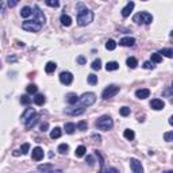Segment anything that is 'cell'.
Listing matches in <instances>:
<instances>
[{
	"label": "cell",
	"mask_w": 173,
	"mask_h": 173,
	"mask_svg": "<svg viewBox=\"0 0 173 173\" xmlns=\"http://www.w3.org/2000/svg\"><path fill=\"white\" fill-rule=\"evenodd\" d=\"M18 3H19V2H18V0H10V2H8L7 4H8V7H15V6H18Z\"/></svg>",
	"instance_id": "c3c4849f"
},
{
	"label": "cell",
	"mask_w": 173,
	"mask_h": 173,
	"mask_svg": "<svg viewBox=\"0 0 173 173\" xmlns=\"http://www.w3.org/2000/svg\"><path fill=\"white\" fill-rule=\"evenodd\" d=\"M26 91H27V93H30V95H33V93H37V91H38V87L35 85V84H29L26 87Z\"/></svg>",
	"instance_id": "f546056e"
},
{
	"label": "cell",
	"mask_w": 173,
	"mask_h": 173,
	"mask_svg": "<svg viewBox=\"0 0 173 173\" xmlns=\"http://www.w3.org/2000/svg\"><path fill=\"white\" fill-rule=\"evenodd\" d=\"M66 102H68V104H70V106H75V104H77V102H79V96H77L75 92H70L66 95Z\"/></svg>",
	"instance_id": "e0dca14e"
},
{
	"label": "cell",
	"mask_w": 173,
	"mask_h": 173,
	"mask_svg": "<svg viewBox=\"0 0 173 173\" xmlns=\"http://www.w3.org/2000/svg\"><path fill=\"white\" fill-rule=\"evenodd\" d=\"M43 157H45V153H43V150L41 149L39 146H37V148L33 149V154H31V158H33L34 161H41Z\"/></svg>",
	"instance_id": "7c38bea8"
},
{
	"label": "cell",
	"mask_w": 173,
	"mask_h": 173,
	"mask_svg": "<svg viewBox=\"0 0 173 173\" xmlns=\"http://www.w3.org/2000/svg\"><path fill=\"white\" fill-rule=\"evenodd\" d=\"M46 4H47L49 7H54V8H56V7L60 6V2H58V0H46Z\"/></svg>",
	"instance_id": "60d3db41"
},
{
	"label": "cell",
	"mask_w": 173,
	"mask_h": 173,
	"mask_svg": "<svg viewBox=\"0 0 173 173\" xmlns=\"http://www.w3.org/2000/svg\"><path fill=\"white\" fill-rule=\"evenodd\" d=\"M172 123H173V118L170 116V118H169V125H172Z\"/></svg>",
	"instance_id": "11a10c76"
},
{
	"label": "cell",
	"mask_w": 173,
	"mask_h": 173,
	"mask_svg": "<svg viewBox=\"0 0 173 173\" xmlns=\"http://www.w3.org/2000/svg\"><path fill=\"white\" fill-rule=\"evenodd\" d=\"M58 152H60L61 154H66L68 152H69V145H66V143H61L60 146H58Z\"/></svg>",
	"instance_id": "836d02e7"
},
{
	"label": "cell",
	"mask_w": 173,
	"mask_h": 173,
	"mask_svg": "<svg viewBox=\"0 0 173 173\" xmlns=\"http://www.w3.org/2000/svg\"><path fill=\"white\" fill-rule=\"evenodd\" d=\"M119 91H120L119 87L115 85V84H111V85H108L107 88H104V91L102 92V98L104 100H108V99H111V98L115 96Z\"/></svg>",
	"instance_id": "8992f818"
},
{
	"label": "cell",
	"mask_w": 173,
	"mask_h": 173,
	"mask_svg": "<svg viewBox=\"0 0 173 173\" xmlns=\"http://www.w3.org/2000/svg\"><path fill=\"white\" fill-rule=\"evenodd\" d=\"M133 20L137 25H150L153 22V16L149 12H138L133 16Z\"/></svg>",
	"instance_id": "3957f363"
},
{
	"label": "cell",
	"mask_w": 173,
	"mask_h": 173,
	"mask_svg": "<svg viewBox=\"0 0 173 173\" xmlns=\"http://www.w3.org/2000/svg\"><path fill=\"white\" fill-rule=\"evenodd\" d=\"M80 103L83 107H89L92 106V104L96 102V95H95L93 92H87V93H83L81 96L79 98Z\"/></svg>",
	"instance_id": "277c9868"
},
{
	"label": "cell",
	"mask_w": 173,
	"mask_h": 173,
	"mask_svg": "<svg viewBox=\"0 0 173 173\" xmlns=\"http://www.w3.org/2000/svg\"><path fill=\"white\" fill-rule=\"evenodd\" d=\"M143 68H145V69H153L154 65L150 61H146V62H143Z\"/></svg>",
	"instance_id": "bcb514c9"
},
{
	"label": "cell",
	"mask_w": 173,
	"mask_h": 173,
	"mask_svg": "<svg viewBox=\"0 0 173 173\" xmlns=\"http://www.w3.org/2000/svg\"><path fill=\"white\" fill-rule=\"evenodd\" d=\"M164 138H165L166 142H172L173 141V131H168V133L164 134Z\"/></svg>",
	"instance_id": "b9f144b4"
},
{
	"label": "cell",
	"mask_w": 173,
	"mask_h": 173,
	"mask_svg": "<svg viewBox=\"0 0 173 173\" xmlns=\"http://www.w3.org/2000/svg\"><path fill=\"white\" fill-rule=\"evenodd\" d=\"M93 20V12L88 10V8H83V10L79 11V15H77V25L84 27V26H88L91 22Z\"/></svg>",
	"instance_id": "6da1fadb"
},
{
	"label": "cell",
	"mask_w": 173,
	"mask_h": 173,
	"mask_svg": "<svg viewBox=\"0 0 173 173\" xmlns=\"http://www.w3.org/2000/svg\"><path fill=\"white\" fill-rule=\"evenodd\" d=\"M130 168L133 173H143V166L139 160L137 158H130Z\"/></svg>",
	"instance_id": "9c48e42d"
},
{
	"label": "cell",
	"mask_w": 173,
	"mask_h": 173,
	"mask_svg": "<svg viewBox=\"0 0 173 173\" xmlns=\"http://www.w3.org/2000/svg\"><path fill=\"white\" fill-rule=\"evenodd\" d=\"M31 14H33V10L29 7V6H25L23 8H22V11H20V15L22 18H29Z\"/></svg>",
	"instance_id": "83f0119b"
},
{
	"label": "cell",
	"mask_w": 173,
	"mask_h": 173,
	"mask_svg": "<svg viewBox=\"0 0 173 173\" xmlns=\"http://www.w3.org/2000/svg\"><path fill=\"white\" fill-rule=\"evenodd\" d=\"M106 69H107L108 72L116 70V69H119V64H118L116 61H110V62L106 64Z\"/></svg>",
	"instance_id": "cb8c5ba5"
},
{
	"label": "cell",
	"mask_w": 173,
	"mask_h": 173,
	"mask_svg": "<svg viewBox=\"0 0 173 173\" xmlns=\"http://www.w3.org/2000/svg\"><path fill=\"white\" fill-rule=\"evenodd\" d=\"M60 81L65 85H70L73 83V75H72L70 72H62L60 75Z\"/></svg>",
	"instance_id": "30bf717a"
},
{
	"label": "cell",
	"mask_w": 173,
	"mask_h": 173,
	"mask_svg": "<svg viewBox=\"0 0 173 173\" xmlns=\"http://www.w3.org/2000/svg\"><path fill=\"white\" fill-rule=\"evenodd\" d=\"M33 100L37 106H43V104L46 103V98H45V95H42V93H37Z\"/></svg>",
	"instance_id": "d6986e66"
},
{
	"label": "cell",
	"mask_w": 173,
	"mask_h": 173,
	"mask_svg": "<svg viewBox=\"0 0 173 173\" xmlns=\"http://www.w3.org/2000/svg\"><path fill=\"white\" fill-rule=\"evenodd\" d=\"M158 54H160V56H165V57H168V58H172V57H173V50H172L170 47L161 49L160 52H158Z\"/></svg>",
	"instance_id": "4316f807"
},
{
	"label": "cell",
	"mask_w": 173,
	"mask_h": 173,
	"mask_svg": "<svg viewBox=\"0 0 173 173\" xmlns=\"http://www.w3.org/2000/svg\"><path fill=\"white\" fill-rule=\"evenodd\" d=\"M57 69V64L56 62H53V61H49L46 65H45V72H46L47 75H50V73H53L54 70Z\"/></svg>",
	"instance_id": "ffe728a7"
},
{
	"label": "cell",
	"mask_w": 173,
	"mask_h": 173,
	"mask_svg": "<svg viewBox=\"0 0 173 173\" xmlns=\"http://www.w3.org/2000/svg\"><path fill=\"white\" fill-rule=\"evenodd\" d=\"M29 150H30V143H23V145H22V148H20V153L22 154H27V153H29Z\"/></svg>",
	"instance_id": "7bdbcfd3"
},
{
	"label": "cell",
	"mask_w": 173,
	"mask_h": 173,
	"mask_svg": "<svg viewBox=\"0 0 173 173\" xmlns=\"http://www.w3.org/2000/svg\"><path fill=\"white\" fill-rule=\"evenodd\" d=\"M150 107H152L153 110H156V111H160V110H164L165 103H164L161 99H153L152 102H150Z\"/></svg>",
	"instance_id": "4fadbf2b"
},
{
	"label": "cell",
	"mask_w": 173,
	"mask_h": 173,
	"mask_svg": "<svg viewBox=\"0 0 173 173\" xmlns=\"http://www.w3.org/2000/svg\"><path fill=\"white\" fill-rule=\"evenodd\" d=\"M22 29L26 31H30V33H38L42 29V25H39L38 22L35 20H25L22 23Z\"/></svg>",
	"instance_id": "5b68a950"
},
{
	"label": "cell",
	"mask_w": 173,
	"mask_h": 173,
	"mask_svg": "<svg viewBox=\"0 0 173 173\" xmlns=\"http://www.w3.org/2000/svg\"><path fill=\"white\" fill-rule=\"evenodd\" d=\"M3 11H4V3L0 2V14H3Z\"/></svg>",
	"instance_id": "f5cc1de1"
},
{
	"label": "cell",
	"mask_w": 173,
	"mask_h": 173,
	"mask_svg": "<svg viewBox=\"0 0 173 173\" xmlns=\"http://www.w3.org/2000/svg\"><path fill=\"white\" fill-rule=\"evenodd\" d=\"M134 6H135L134 2H129V3H127V4H126V7L123 8V10H122V16H123V18H127V16H129L130 14L133 12Z\"/></svg>",
	"instance_id": "9a60e30c"
},
{
	"label": "cell",
	"mask_w": 173,
	"mask_h": 173,
	"mask_svg": "<svg viewBox=\"0 0 173 173\" xmlns=\"http://www.w3.org/2000/svg\"><path fill=\"white\" fill-rule=\"evenodd\" d=\"M31 102H33V99L29 98L27 95H22L20 96V103L25 104V106H29V104H31Z\"/></svg>",
	"instance_id": "d6a6232c"
},
{
	"label": "cell",
	"mask_w": 173,
	"mask_h": 173,
	"mask_svg": "<svg viewBox=\"0 0 173 173\" xmlns=\"http://www.w3.org/2000/svg\"><path fill=\"white\" fill-rule=\"evenodd\" d=\"M61 135H62V130L60 129V127H54V130H52V133H50V138L58 139Z\"/></svg>",
	"instance_id": "603a6c76"
},
{
	"label": "cell",
	"mask_w": 173,
	"mask_h": 173,
	"mask_svg": "<svg viewBox=\"0 0 173 173\" xmlns=\"http://www.w3.org/2000/svg\"><path fill=\"white\" fill-rule=\"evenodd\" d=\"M161 61H162V57H161L158 53H153V54H152V64H153V62L160 64Z\"/></svg>",
	"instance_id": "74e56055"
},
{
	"label": "cell",
	"mask_w": 173,
	"mask_h": 173,
	"mask_svg": "<svg viewBox=\"0 0 173 173\" xmlns=\"http://www.w3.org/2000/svg\"><path fill=\"white\" fill-rule=\"evenodd\" d=\"M85 111V107H83L80 104V106H70V107H68L65 108V114L66 115H72V116H76V115H81V114H84Z\"/></svg>",
	"instance_id": "52a82bcc"
},
{
	"label": "cell",
	"mask_w": 173,
	"mask_h": 173,
	"mask_svg": "<svg viewBox=\"0 0 173 173\" xmlns=\"http://www.w3.org/2000/svg\"><path fill=\"white\" fill-rule=\"evenodd\" d=\"M7 61H8V62H16V57H14V56H12V57H11V56H8V57H7Z\"/></svg>",
	"instance_id": "f907efd6"
},
{
	"label": "cell",
	"mask_w": 173,
	"mask_h": 173,
	"mask_svg": "<svg viewBox=\"0 0 173 173\" xmlns=\"http://www.w3.org/2000/svg\"><path fill=\"white\" fill-rule=\"evenodd\" d=\"M96 127L102 131H108L114 127V120L110 115H103L96 120Z\"/></svg>",
	"instance_id": "7a4b0ae2"
},
{
	"label": "cell",
	"mask_w": 173,
	"mask_h": 173,
	"mask_svg": "<svg viewBox=\"0 0 173 173\" xmlns=\"http://www.w3.org/2000/svg\"><path fill=\"white\" fill-rule=\"evenodd\" d=\"M35 114H37V112H35L34 108H26V111L22 114V118H20V119H22V122H23V123H27V122H29L31 118L35 115Z\"/></svg>",
	"instance_id": "8fae6325"
},
{
	"label": "cell",
	"mask_w": 173,
	"mask_h": 173,
	"mask_svg": "<svg viewBox=\"0 0 173 173\" xmlns=\"http://www.w3.org/2000/svg\"><path fill=\"white\" fill-rule=\"evenodd\" d=\"M106 173H119V170H118L116 168H107Z\"/></svg>",
	"instance_id": "681fc988"
},
{
	"label": "cell",
	"mask_w": 173,
	"mask_h": 173,
	"mask_svg": "<svg viewBox=\"0 0 173 173\" xmlns=\"http://www.w3.org/2000/svg\"><path fill=\"white\" fill-rule=\"evenodd\" d=\"M123 135H125V138H126V139H129V141H133V139H134V137H135V133H134L133 130L127 129V130H125Z\"/></svg>",
	"instance_id": "f1b7e54d"
},
{
	"label": "cell",
	"mask_w": 173,
	"mask_h": 173,
	"mask_svg": "<svg viewBox=\"0 0 173 173\" xmlns=\"http://www.w3.org/2000/svg\"><path fill=\"white\" fill-rule=\"evenodd\" d=\"M87 162H88V165H89V166H93V165H95V160H93V157H92V156H87Z\"/></svg>",
	"instance_id": "f6af8a7d"
},
{
	"label": "cell",
	"mask_w": 173,
	"mask_h": 173,
	"mask_svg": "<svg viewBox=\"0 0 173 173\" xmlns=\"http://www.w3.org/2000/svg\"><path fill=\"white\" fill-rule=\"evenodd\" d=\"M0 66H2V65H0Z\"/></svg>",
	"instance_id": "6f0895ef"
},
{
	"label": "cell",
	"mask_w": 173,
	"mask_h": 173,
	"mask_svg": "<svg viewBox=\"0 0 173 173\" xmlns=\"http://www.w3.org/2000/svg\"><path fill=\"white\" fill-rule=\"evenodd\" d=\"M119 45L120 46H134L135 45V38L133 37H125L119 41Z\"/></svg>",
	"instance_id": "2e32d148"
},
{
	"label": "cell",
	"mask_w": 173,
	"mask_h": 173,
	"mask_svg": "<svg viewBox=\"0 0 173 173\" xmlns=\"http://www.w3.org/2000/svg\"><path fill=\"white\" fill-rule=\"evenodd\" d=\"M92 137H93L95 139H98V142H102V137H100V135H96V134H93Z\"/></svg>",
	"instance_id": "816d5d0a"
},
{
	"label": "cell",
	"mask_w": 173,
	"mask_h": 173,
	"mask_svg": "<svg viewBox=\"0 0 173 173\" xmlns=\"http://www.w3.org/2000/svg\"><path fill=\"white\" fill-rule=\"evenodd\" d=\"M88 84L96 85L98 84V76L96 75H88Z\"/></svg>",
	"instance_id": "d590c367"
},
{
	"label": "cell",
	"mask_w": 173,
	"mask_h": 173,
	"mask_svg": "<svg viewBox=\"0 0 173 173\" xmlns=\"http://www.w3.org/2000/svg\"><path fill=\"white\" fill-rule=\"evenodd\" d=\"M135 96L141 99V100H143V99H148L150 96V91L148 88H142V89H137L135 91Z\"/></svg>",
	"instance_id": "5bb4252c"
},
{
	"label": "cell",
	"mask_w": 173,
	"mask_h": 173,
	"mask_svg": "<svg viewBox=\"0 0 173 173\" xmlns=\"http://www.w3.org/2000/svg\"><path fill=\"white\" fill-rule=\"evenodd\" d=\"M162 95H164V96H166V98H172V95H173L172 87H166V88L162 91Z\"/></svg>",
	"instance_id": "f35d334b"
},
{
	"label": "cell",
	"mask_w": 173,
	"mask_h": 173,
	"mask_svg": "<svg viewBox=\"0 0 173 173\" xmlns=\"http://www.w3.org/2000/svg\"><path fill=\"white\" fill-rule=\"evenodd\" d=\"M38 115H37V114H35V115L33 116V118H31V119L29 120V122H27V123H25V126H26V129L27 130H31V129H33V127L35 126V125H37V122H38Z\"/></svg>",
	"instance_id": "7402d4cb"
},
{
	"label": "cell",
	"mask_w": 173,
	"mask_h": 173,
	"mask_svg": "<svg viewBox=\"0 0 173 173\" xmlns=\"http://www.w3.org/2000/svg\"><path fill=\"white\" fill-rule=\"evenodd\" d=\"M119 114L122 116H129L130 115V108L129 107H122L119 110Z\"/></svg>",
	"instance_id": "ab89813d"
},
{
	"label": "cell",
	"mask_w": 173,
	"mask_h": 173,
	"mask_svg": "<svg viewBox=\"0 0 173 173\" xmlns=\"http://www.w3.org/2000/svg\"><path fill=\"white\" fill-rule=\"evenodd\" d=\"M164 173H173V170H166V172H164Z\"/></svg>",
	"instance_id": "9f6ffc18"
},
{
	"label": "cell",
	"mask_w": 173,
	"mask_h": 173,
	"mask_svg": "<svg viewBox=\"0 0 173 173\" xmlns=\"http://www.w3.org/2000/svg\"><path fill=\"white\" fill-rule=\"evenodd\" d=\"M16 43H18V46H19V47H23V46H25L23 42H16Z\"/></svg>",
	"instance_id": "db71d44e"
},
{
	"label": "cell",
	"mask_w": 173,
	"mask_h": 173,
	"mask_svg": "<svg viewBox=\"0 0 173 173\" xmlns=\"http://www.w3.org/2000/svg\"><path fill=\"white\" fill-rule=\"evenodd\" d=\"M64 130H65L66 134H73L75 130H76V125L72 123V122H68V123H65V127H64Z\"/></svg>",
	"instance_id": "d4e9b609"
},
{
	"label": "cell",
	"mask_w": 173,
	"mask_h": 173,
	"mask_svg": "<svg viewBox=\"0 0 173 173\" xmlns=\"http://www.w3.org/2000/svg\"><path fill=\"white\" fill-rule=\"evenodd\" d=\"M85 152H87V149H85V146H83V145H80L79 148L76 149V157H83L84 154H85Z\"/></svg>",
	"instance_id": "4dcf8cb0"
},
{
	"label": "cell",
	"mask_w": 173,
	"mask_h": 173,
	"mask_svg": "<svg viewBox=\"0 0 173 173\" xmlns=\"http://www.w3.org/2000/svg\"><path fill=\"white\" fill-rule=\"evenodd\" d=\"M77 62H79L80 65H85V64H87V58L83 57V56H79V57H77Z\"/></svg>",
	"instance_id": "ee69618b"
},
{
	"label": "cell",
	"mask_w": 173,
	"mask_h": 173,
	"mask_svg": "<svg viewBox=\"0 0 173 173\" xmlns=\"http://www.w3.org/2000/svg\"><path fill=\"white\" fill-rule=\"evenodd\" d=\"M115 47H116V42L114 39H108L106 42V49L107 50H115Z\"/></svg>",
	"instance_id": "1f68e13d"
},
{
	"label": "cell",
	"mask_w": 173,
	"mask_h": 173,
	"mask_svg": "<svg viewBox=\"0 0 173 173\" xmlns=\"http://www.w3.org/2000/svg\"><path fill=\"white\" fill-rule=\"evenodd\" d=\"M60 20H61V25L65 26V27H69L72 25V18L69 15H66V14H62L61 18H60Z\"/></svg>",
	"instance_id": "44dd1931"
},
{
	"label": "cell",
	"mask_w": 173,
	"mask_h": 173,
	"mask_svg": "<svg viewBox=\"0 0 173 173\" xmlns=\"http://www.w3.org/2000/svg\"><path fill=\"white\" fill-rule=\"evenodd\" d=\"M33 15H34V20L35 22H38L39 25H45L46 23V16H45V14L41 11V8L38 6H35L34 7V11H33Z\"/></svg>",
	"instance_id": "ba28073f"
},
{
	"label": "cell",
	"mask_w": 173,
	"mask_h": 173,
	"mask_svg": "<svg viewBox=\"0 0 173 173\" xmlns=\"http://www.w3.org/2000/svg\"><path fill=\"white\" fill-rule=\"evenodd\" d=\"M91 68H92L93 70H100V68H102V61L99 60H95L93 62H92V65H91Z\"/></svg>",
	"instance_id": "8d00e7d4"
},
{
	"label": "cell",
	"mask_w": 173,
	"mask_h": 173,
	"mask_svg": "<svg viewBox=\"0 0 173 173\" xmlns=\"http://www.w3.org/2000/svg\"><path fill=\"white\" fill-rule=\"evenodd\" d=\"M38 170L41 173H53L54 168H53L52 164H43V165H39L38 166Z\"/></svg>",
	"instance_id": "ac0fdd59"
},
{
	"label": "cell",
	"mask_w": 173,
	"mask_h": 173,
	"mask_svg": "<svg viewBox=\"0 0 173 173\" xmlns=\"http://www.w3.org/2000/svg\"><path fill=\"white\" fill-rule=\"evenodd\" d=\"M76 127H77V129H79L80 131H85L87 129H88V123H87L85 120H80L79 123H77Z\"/></svg>",
	"instance_id": "e575fe53"
},
{
	"label": "cell",
	"mask_w": 173,
	"mask_h": 173,
	"mask_svg": "<svg viewBox=\"0 0 173 173\" xmlns=\"http://www.w3.org/2000/svg\"><path fill=\"white\" fill-rule=\"evenodd\" d=\"M126 64H127V66H129V68H131V69H135V68L138 66V61H137L135 57H129V58H127V61H126Z\"/></svg>",
	"instance_id": "484cf974"
},
{
	"label": "cell",
	"mask_w": 173,
	"mask_h": 173,
	"mask_svg": "<svg viewBox=\"0 0 173 173\" xmlns=\"http://www.w3.org/2000/svg\"><path fill=\"white\" fill-rule=\"evenodd\" d=\"M39 129H41V131H43V133H45V131H47V129H49V123H47V122H43V123L41 125Z\"/></svg>",
	"instance_id": "7dc6e473"
}]
</instances>
